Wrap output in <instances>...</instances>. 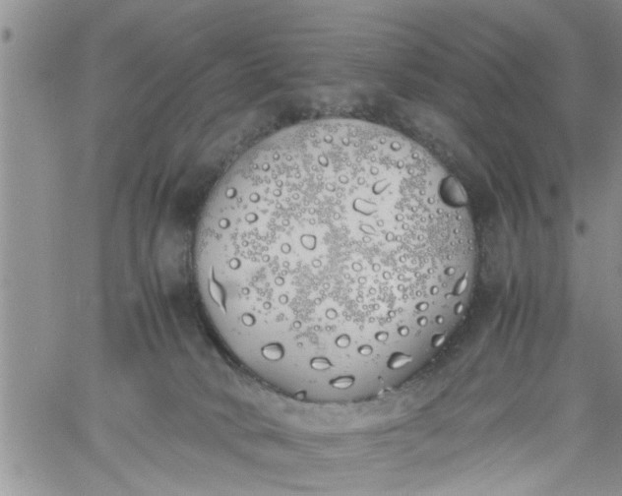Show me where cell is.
Here are the masks:
<instances>
[{"mask_svg": "<svg viewBox=\"0 0 622 496\" xmlns=\"http://www.w3.org/2000/svg\"><path fill=\"white\" fill-rule=\"evenodd\" d=\"M202 283L256 333L300 286L455 282L475 237L461 183L421 146L355 119L286 128L243 154L201 216Z\"/></svg>", "mask_w": 622, "mask_h": 496, "instance_id": "cell-1", "label": "cell"}, {"mask_svg": "<svg viewBox=\"0 0 622 496\" xmlns=\"http://www.w3.org/2000/svg\"><path fill=\"white\" fill-rule=\"evenodd\" d=\"M310 367L314 370L323 371L332 367L331 361L326 357H313L310 359Z\"/></svg>", "mask_w": 622, "mask_h": 496, "instance_id": "cell-4", "label": "cell"}, {"mask_svg": "<svg viewBox=\"0 0 622 496\" xmlns=\"http://www.w3.org/2000/svg\"><path fill=\"white\" fill-rule=\"evenodd\" d=\"M355 381L356 379L354 376H341L336 379L331 380L330 385L336 389L344 390L353 386L355 384Z\"/></svg>", "mask_w": 622, "mask_h": 496, "instance_id": "cell-3", "label": "cell"}, {"mask_svg": "<svg viewBox=\"0 0 622 496\" xmlns=\"http://www.w3.org/2000/svg\"><path fill=\"white\" fill-rule=\"evenodd\" d=\"M413 361H414V356L412 354H409L403 351H394L388 356L386 366L387 368L391 370H397V369L405 367L406 365H408L409 363Z\"/></svg>", "mask_w": 622, "mask_h": 496, "instance_id": "cell-2", "label": "cell"}]
</instances>
